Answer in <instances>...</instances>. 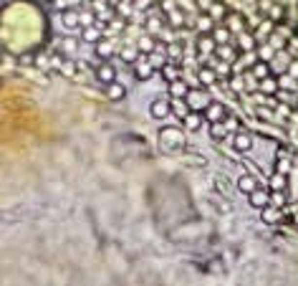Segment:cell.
<instances>
[{"label":"cell","mask_w":298,"mask_h":286,"mask_svg":"<svg viewBox=\"0 0 298 286\" xmlns=\"http://www.w3.org/2000/svg\"><path fill=\"white\" fill-rule=\"evenodd\" d=\"M154 71H157V69L149 63V56L147 54H139V58L134 63V76H137V79L139 81H149L152 76H154Z\"/></svg>","instance_id":"obj_1"},{"label":"cell","mask_w":298,"mask_h":286,"mask_svg":"<svg viewBox=\"0 0 298 286\" xmlns=\"http://www.w3.org/2000/svg\"><path fill=\"white\" fill-rule=\"evenodd\" d=\"M232 147H235V152H250L253 150V134L248 132V129H238L235 134H232Z\"/></svg>","instance_id":"obj_2"},{"label":"cell","mask_w":298,"mask_h":286,"mask_svg":"<svg viewBox=\"0 0 298 286\" xmlns=\"http://www.w3.org/2000/svg\"><path fill=\"white\" fill-rule=\"evenodd\" d=\"M205 119H207V124L210 122H223L225 116H228V109H225V104H220V101H210L205 107Z\"/></svg>","instance_id":"obj_3"},{"label":"cell","mask_w":298,"mask_h":286,"mask_svg":"<svg viewBox=\"0 0 298 286\" xmlns=\"http://www.w3.org/2000/svg\"><path fill=\"white\" fill-rule=\"evenodd\" d=\"M96 81L99 84H111V81H116V69H114V63H109V61H101L99 66H96Z\"/></svg>","instance_id":"obj_4"},{"label":"cell","mask_w":298,"mask_h":286,"mask_svg":"<svg viewBox=\"0 0 298 286\" xmlns=\"http://www.w3.org/2000/svg\"><path fill=\"white\" fill-rule=\"evenodd\" d=\"M149 114L154 116V119H167V116L172 114V101L167 99H154L149 104Z\"/></svg>","instance_id":"obj_5"},{"label":"cell","mask_w":298,"mask_h":286,"mask_svg":"<svg viewBox=\"0 0 298 286\" xmlns=\"http://www.w3.org/2000/svg\"><path fill=\"white\" fill-rule=\"evenodd\" d=\"M167 92H170L172 99H187L190 92H192V86H190L185 79H175V81L167 84Z\"/></svg>","instance_id":"obj_6"},{"label":"cell","mask_w":298,"mask_h":286,"mask_svg":"<svg viewBox=\"0 0 298 286\" xmlns=\"http://www.w3.org/2000/svg\"><path fill=\"white\" fill-rule=\"evenodd\" d=\"M248 203H250V208H255V210H263L265 205H270V190L255 188V190L248 195Z\"/></svg>","instance_id":"obj_7"},{"label":"cell","mask_w":298,"mask_h":286,"mask_svg":"<svg viewBox=\"0 0 298 286\" xmlns=\"http://www.w3.org/2000/svg\"><path fill=\"white\" fill-rule=\"evenodd\" d=\"M61 23H63V28H66V31H76L81 25V13L76 8H66V10H63V16H61Z\"/></svg>","instance_id":"obj_8"},{"label":"cell","mask_w":298,"mask_h":286,"mask_svg":"<svg viewBox=\"0 0 298 286\" xmlns=\"http://www.w3.org/2000/svg\"><path fill=\"white\" fill-rule=\"evenodd\" d=\"M210 36H212V41H215L217 46H223V43H230V41H232V31L228 28L225 23H217Z\"/></svg>","instance_id":"obj_9"},{"label":"cell","mask_w":298,"mask_h":286,"mask_svg":"<svg viewBox=\"0 0 298 286\" xmlns=\"http://www.w3.org/2000/svg\"><path fill=\"white\" fill-rule=\"evenodd\" d=\"M159 71H162V76L167 79V84H170V81L179 79V74H182V63H179V61H167Z\"/></svg>","instance_id":"obj_10"},{"label":"cell","mask_w":298,"mask_h":286,"mask_svg":"<svg viewBox=\"0 0 298 286\" xmlns=\"http://www.w3.org/2000/svg\"><path fill=\"white\" fill-rule=\"evenodd\" d=\"M278 92H280V84H278V79H276L273 74L265 76V79L261 81V94L263 96H276Z\"/></svg>","instance_id":"obj_11"},{"label":"cell","mask_w":298,"mask_h":286,"mask_svg":"<svg viewBox=\"0 0 298 286\" xmlns=\"http://www.w3.org/2000/svg\"><path fill=\"white\" fill-rule=\"evenodd\" d=\"M202 119H205V114L197 112V109H192L182 122H185V129H187V132H197V129L202 127Z\"/></svg>","instance_id":"obj_12"},{"label":"cell","mask_w":298,"mask_h":286,"mask_svg":"<svg viewBox=\"0 0 298 286\" xmlns=\"http://www.w3.org/2000/svg\"><path fill=\"white\" fill-rule=\"evenodd\" d=\"M212 99H207V92L202 89V94H195V92H190V96H187V104H190V109H197V112H202L207 104H210Z\"/></svg>","instance_id":"obj_13"},{"label":"cell","mask_w":298,"mask_h":286,"mask_svg":"<svg viewBox=\"0 0 298 286\" xmlns=\"http://www.w3.org/2000/svg\"><path fill=\"white\" fill-rule=\"evenodd\" d=\"M104 89H106V96H109L111 101H122V99L126 96V86L119 84V81H111V84H106Z\"/></svg>","instance_id":"obj_14"},{"label":"cell","mask_w":298,"mask_h":286,"mask_svg":"<svg viewBox=\"0 0 298 286\" xmlns=\"http://www.w3.org/2000/svg\"><path fill=\"white\" fill-rule=\"evenodd\" d=\"M235 188H238L240 192H245V195H250V192L258 188V180H255L253 175H240L238 183H235Z\"/></svg>","instance_id":"obj_15"},{"label":"cell","mask_w":298,"mask_h":286,"mask_svg":"<svg viewBox=\"0 0 298 286\" xmlns=\"http://www.w3.org/2000/svg\"><path fill=\"white\" fill-rule=\"evenodd\" d=\"M286 188H288V175L273 172L268 177V190H286Z\"/></svg>","instance_id":"obj_16"},{"label":"cell","mask_w":298,"mask_h":286,"mask_svg":"<svg viewBox=\"0 0 298 286\" xmlns=\"http://www.w3.org/2000/svg\"><path fill=\"white\" fill-rule=\"evenodd\" d=\"M167 56H170L172 61H182V56H185V43H182V41H170V43H167Z\"/></svg>","instance_id":"obj_17"},{"label":"cell","mask_w":298,"mask_h":286,"mask_svg":"<svg viewBox=\"0 0 298 286\" xmlns=\"http://www.w3.org/2000/svg\"><path fill=\"white\" fill-rule=\"evenodd\" d=\"M250 74L255 76L258 81H263L265 76H270L273 71H270V63H268V61H255V63H253V69H250Z\"/></svg>","instance_id":"obj_18"},{"label":"cell","mask_w":298,"mask_h":286,"mask_svg":"<svg viewBox=\"0 0 298 286\" xmlns=\"http://www.w3.org/2000/svg\"><path fill=\"white\" fill-rule=\"evenodd\" d=\"M81 38H84V41L86 43H99L101 41V28H99V25H86V28H84V33H81Z\"/></svg>","instance_id":"obj_19"},{"label":"cell","mask_w":298,"mask_h":286,"mask_svg":"<svg viewBox=\"0 0 298 286\" xmlns=\"http://www.w3.org/2000/svg\"><path fill=\"white\" fill-rule=\"evenodd\" d=\"M207 132H210V137H212L215 142H223V139L228 137V129H225V124H223V122H210Z\"/></svg>","instance_id":"obj_20"},{"label":"cell","mask_w":298,"mask_h":286,"mask_svg":"<svg viewBox=\"0 0 298 286\" xmlns=\"http://www.w3.org/2000/svg\"><path fill=\"white\" fill-rule=\"evenodd\" d=\"M154 43H157V41H154V36H141L139 38V43H137V51H139V54H152V51H157V46H154Z\"/></svg>","instance_id":"obj_21"},{"label":"cell","mask_w":298,"mask_h":286,"mask_svg":"<svg viewBox=\"0 0 298 286\" xmlns=\"http://www.w3.org/2000/svg\"><path fill=\"white\" fill-rule=\"evenodd\" d=\"M96 56L104 58V61H109V58L114 56V43H111V41H104V38H101V41L96 43Z\"/></svg>","instance_id":"obj_22"},{"label":"cell","mask_w":298,"mask_h":286,"mask_svg":"<svg viewBox=\"0 0 298 286\" xmlns=\"http://www.w3.org/2000/svg\"><path fill=\"white\" fill-rule=\"evenodd\" d=\"M197 74H200L202 86H210V84H215V81H217V71H215V69H210V66H200V69H197Z\"/></svg>","instance_id":"obj_23"},{"label":"cell","mask_w":298,"mask_h":286,"mask_svg":"<svg viewBox=\"0 0 298 286\" xmlns=\"http://www.w3.org/2000/svg\"><path fill=\"white\" fill-rule=\"evenodd\" d=\"M270 205L283 210L288 205V198H286V190H270Z\"/></svg>","instance_id":"obj_24"},{"label":"cell","mask_w":298,"mask_h":286,"mask_svg":"<svg viewBox=\"0 0 298 286\" xmlns=\"http://www.w3.org/2000/svg\"><path fill=\"white\" fill-rule=\"evenodd\" d=\"M192 109H190V104H187V99H172V114H177V116H185L190 114Z\"/></svg>","instance_id":"obj_25"},{"label":"cell","mask_w":298,"mask_h":286,"mask_svg":"<svg viewBox=\"0 0 298 286\" xmlns=\"http://www.w3.org/2000/svg\"><path fill=\"white\" fill-rule=\"evenodd\" d=\"M76 46H79V43H76L73 38H58V51H61V54H66V56L73 54Z\"/></svg>","instance_id":"obj_26"},{"label":"cell","mask_w":298,"mask_h":286,"mask_svg":"<svg viewBox=\"0 0 298 286\" xmlns=\"http://www.w3.org/2000/svg\"><path fill=\"white\" fill-rule=\"evenodd\" d=\"M253 48H255V38L248 31H243V36H240V54H245V51H253Z\"/></svg>","instance_id":"obj_27"},{"label":"cell","mask_w":298,"mask_h":286,"mask_svg":"<svg viewBox=\"0 0 298 286\" xmlns=\"http://www.w3.org/2000/svg\"><path fill=\"white\" fill-rule=\"evenodd\" d=\"M276 172H283V175L291 172V160L286 157V154H278V160H276Z\"/></svg>","instance_id":"obj_28"},{"label":"cell","mask_w":298,"mask_h":286,"mask_svg":"<svg viewBox=\"0 0 298 286\" xmlns=\"http://www.w3.org/2000/svg\"><path fill=\"white\" fill-rule=\"evenodd\" d=\"M225 25H228L230 31H232V28H240V31H243V16H238V13H228Z\"/></svg>","instance_id":"obj_29"},{"label":"cell","mask_w":298,"mask_h":286,"mask_svg":"<svg viewBox=\"0 0 298 286\" xmlns=\"http://www.w3.org/2000/svg\"><path fill=\"white\" fill-rule=\"evenodd\" d=\"M223 124H225L228 132H238V129H243V127H240V122H238V116H232V114H228V116H225Z\"/></svg>","instance_id":"obj_30"},{"label":"cell","mask_w":298,"mask_h":286,"mask_svg":"<svg viewBox=\"0 0 298 286\" xmlns=\"http://www.w3.org/2000/svg\"><path fill=\"white\" fill-rule=\"evenodd\" d=\"M35 54H31V51H25V54H20L18 56V63H20V66H35Z\"/></svg>","instance_id":"obj_31"},{"label":"cell","mask_w":298,"mask_h":286,"mask_svg":"<svg viewBox=\"0 0 298 286\" xmlns=\"http://www.w3.org/2000/svg\"><path fill=\"white\" fill-rule=\"evenodd\" d=\"M149 63H152L154 69H162L167 61H164V56L159 54V51H152V54H149Z\"/></svg>","instance_id":"obj_32"},{"label":"cell","mask_w":298,"mask_h":286,"mask_svg":"<svg viewBox=\"0 0 298 286\" xmlns=\"http://www.w3.org/2000/svg\"><path fill=\"white\" fill-rule=\"evenodd\" d=\"M276 58V54H273V46H265V43H261V61H273Z\"/></svg>","instance_id":"obj_33"},{"label":"cell","mask_w":298,"mask_h":286,"mask_svg":"<svg viewBox=\"0 0 298 286\" xmlns=\"http://www.w3.org/2000/svg\"><path fill=\"white\" fill-rule=\"evenodd\" d=\"M215 71H217V79H220V76H223V79H228V76L232 74V66H228V63H217Z\"/></svg>","instance_id":"obj_34"},{"label":"cell","mask_w":298,"mask_h":286,"mask_svg":"<svg viewBox=\"0 0 298 286\" xmlns=\"http://www.w3.org/2000/svg\"><path fill=\"white\" fill-rule=\"evenodd\" d=\"M122 58H124V61H129V63H137V58H139V51L134 54L132 48H124V51H122Z\"/></svg>","instance_id":"obj_35"},{"label":"cell","mask_w":298,"mask_h":286,"mask_svg":"<svg viewBox=\"0 0 298 286\" xmlns=\"http://www.w3.org/2000/svg\"><path fill=\"white\" fill-rule=\"evenodd\" d=\"M215 51H217V56H223V58H232V48H230V43H223V46H217Z\"/></svg>","instance_id":"obj_36"},{"label":"cell","mask_w":298,"mask_h":286,"mask_svg":"<svg viewBox=\"0 0 298 286\" xmlns=\"http://www.w3.org/2000/svg\"><path fill=\"white\" fill-rule=\"evenodd\" d=\"M167 18L172 20V25H182V20H185V16H182V13H177V10H172Z\"/></svg>","instance_id":"obj_37"},{"label":"cell","mask_w":298,"mask_h":286,"mask_svg":"<svg viewBox=\"0 0 298 286\" xmlns=\"http://www.w3.org/2000/svg\"><path fill=\"white\" fill-rule=\"evenodd\" d=\"M81 25H84V28H86V25H96V20H94L91 13H81Z\"/></svg>","instance_id":"obj_38"},{"label":"cell","mask_w":298,"mask_h":286,"mask_svg":"<svg viewBox=\"0 0 298 286\" xmlns=\"http://www.w3.org/2000/svg\"><path fill=\"white\" fill-rule=\"evenodd\" d=\"M134 8L147 10V8H152V0H134Z\"/></svg>","instance_id":"obj_39"},{"label":"cell","mask_w":298,"mask_h":286,"mask_svg":"<svg viewBox=\"0 0 298 286\" xmlns=\"http://www.w3.org/2000/svg\"><path fill=\"white\" fill-rule=\"evenodd\" d=\"M162 10L164 13H172L175 10V0H162Z\"/></svg>","instance_id":"obj_40"},{"label":"cell","mask_w":298,"mask_h":286,"mask_svg":"<svg viewBox=\"0 0 298 286\" xmlns=\"http://www.w3.org/2000/svg\"><path fill=\"white\" fill-rule=\"evenodd\" d=\"M280 16H283V8H280V5H276L273 10H270V18H273V20H276V18H280Z\"/></svg>","instance_id":"obj_41"},{"label":"cell","mask_w":298,"mask_h":286,"mask_svg":"<svg viewBox=\"0 0 298 286\" xmlns=\"http://www.w3.org/2000/svg\"><path fill=\"white\" fill-rule=\"evenodd\" d=\"M288 71H291V76H296V79H298V61H291Z\"/></svg>","instance_id":"obj_42"},{"label":"cell","mask_w":298,"mask_h":286,"mask_svg":"<svg viewBox=\"0 0 298 286\" xmlns=\"http://www.w3.org/2000/svg\"><path fill=\"white\" fill-rule=\"evenodd\" d=\"M230 89H232V92H243L245 86H243V81H232V86H230Z\"/></svg>","instance_id":"obj_43"},{"label":"cell","mask_w":298,"mask_h":286,"mask_svg":"<svg viewBox=\"0 0 298 286\" xmlns=\"http://www.w3.org/2000/svg\"><path fill=\"white\" fill-rule=\"evenodd\" d=\"M293 223H296V226H298V210H296V213H293Z\"/></svg>","instance_id":"obj_44"},{"label":"cell","mask_w":298,"mask_h":286,"mask_svg":"<svg viewBox=\"0 0 298 286\" xmlns=\"http://www.w3.org/2000/svg\"><path fill=\"white\" fill-rule=\"evenodd\" d=\"M8 3H10V0H3V5H8Z\"/></svg>","instance_id":"obj_45"}]
</instances>
